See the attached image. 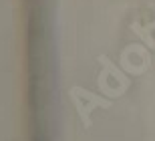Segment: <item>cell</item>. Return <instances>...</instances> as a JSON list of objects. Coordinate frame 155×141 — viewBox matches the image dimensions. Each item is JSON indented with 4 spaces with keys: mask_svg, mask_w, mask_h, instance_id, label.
<instances>
[{
    "mask_svg": "<svg viewBox=\"0 0 155 141\" xmlns=\"http://www.w3.org/2000/svg\"><path fill=\"white\" fill-rule=\"evenodd\" d=\"M137 32L143 36V40L155 51V22H151L149 26L145 28V30H137Z\"/></svg>",
    "mask_w": 155,
    "mask_h": 141,
    "instance_id": "1",
    "label": "cell"
}]
</instances>
